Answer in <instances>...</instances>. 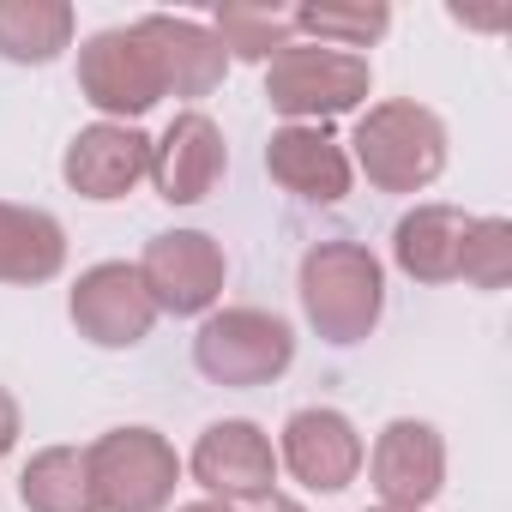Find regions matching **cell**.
I'll return each instance as SVG.
<instances>
[{
  "mask_svg": "<svg viewBox=\"0 0 512 512\" xmlns=\"http://www.w3.org/2000/svg\"><path fill=\"white\" fill-rule=\"evenodd\" d=\"M302 314L326 344H362L386 314V266L362 241H314L302 253Z\"/></svg>",
  "mask_w": 512,
  "mask_h": 512,
  "instance_id": "cell-1",
  "label": "cell"
},
{
  "mask_svg": "<svg viewBox=\"0 0 512 512\" xmlns=\"http://www.w3.org/2000/svg\"><path fill=\"white\" fill-rule=\"evenodd\" d=\"M356 163L380 193H422L446 169V121L410 97L374 103L356 121Z\"/></svg>",
  "mask_w": 512,
  "mask_h": 512,
  "instance_id": "cell-2",
  "label": "cell"
},
{
  "mask_svg": "<svg viewBox=\"0 0 512 512\" xmlns=\"http://www.w3.org/2000/svg\"><path fill=\"white\" fill-rule=\"evenodd\" d=\"M368 91H374L368 55H344V49H320V43H284L266 61V103L290 127H320L332 115H350L356 103H368Z\"/></svg>",
  "mask_w": 512,
  "mask_h": 512,
  "instance_id": "cell-3",
  "label": "cell"
},
{
  "mask_svg": "<svg viewBox=\"0 0 512 512\" xmlns=\"http://www.w3.org/2000/svg\"><path fill=\"white\" fill-rule=\"evenodd\" d=\"M296 362V332L266 314V308H223L205 314L199 338H193V368L211 386L247 392V386H272L284 368Z\"/></svg>",
  "mask_w": 512,
  "mask_h": 512,
  "instance_id": "cell-4",
  "label": "cell"
},
{
  "mask_svg": "<svg viewBox=\"0 0 512 512\" xmlns=\"http://www.w3.org/2000/svg\"><path fill=\"white\" fill-rule=\"evenodd\" d=\"M97 512H163L181 482V458L157 428H109L85 446Z\"/></svg>",
  "mask_w": 512,
  "mask_h": 512,
  "instance_id": "cell-5",
  "label": "cell"
},
{
  "mask_svg": "<svg viewBox=\"0 0 512 512\" xmlns=\"http://www.w3.org/2000/svg\"><path fill=\"white\" fill-rule=\"evenodd\" d=\"M79 91L91 109H103L109 121H139L151 115L169 91H163V67L157 49L145 43L139 25H109L97 37L79 43Z\"/></svg>",
  "mask_w": 512,
  "mask_h": 512,
  "instance_id": "cell-6",
  "label": "cell"
},
{
  "mask_svg": "<svg viewBox=\"0 0 512 512\" xmlns=\"http://www.w3.org/2000/svg\"><path fill=\"white\" fill-rule=\"evenodd\" d=\"M193 482L223 500V506H253V500H272L278 494V446L260 422H211L199 440H193V458H187Z\"/></svg>",
  "mask_w": 512,
  "mask_h": 512,
  "instance_id": "cell-7",
  "label": "cell"
},
{
  "mask_svg": "<svg viewBox=\"0 0 512 512\" xmlns=\"http://www.w3.org/2000/svg\"><path fill=\"white\" fill-rule=\"evenodd\" d=\"M139 278H145L157 314L193 320V314H211L217 308L223 278H229V260H223V247L205 229H163V235L145 241Z\"/></svg>",
  "mask_w": 512,
  "mask_h": 512,
  "instance_id": "cell-8",
  "label": "cell"
},
{
  "mask_svg": "<svg viewBox=\"0 0 512 512\" xmlns=\"http://www.w3.org/2000/svg\"><path fill=\"white\" fill-rule=\"evenodd\" d=\"M67 314H73L79 338H91L97 350H133L157 326V302H151L139 266H127V260H103V266L79 272Z\"/></svg>",
  "mask_w": 512,
  "mask_h": 512,
  "instance_id": "cell-9",
  "label": "cell"
},
{
  "mask_svg": "<svg viewBox=\"0 0 512 512\" xmlns=\"http://www.w3.org/2000/svg\"><path fill=\"white\" fill-rule=\"evenodd\" d=\"M368 476H374L380 506L422 512L446 488V440H440V428L416 422V416L386 422L380 440H374V452H368Z\"/></svg>",
  "mask_w": 512,
  "mask_h": 512,
  "instance_id": "cell-10",
  "label": "cell"
},
{
  "mask_svg": "<svg viewBox=\"0 0 512 512\" xmlns=\"http://www.w3.org/2000/svg\"><path fill=\"white\" fill-rule=\"evenodd\" d=\"M229 169V145H223V127L205 115V109H181L163 139H151V181H157V199L169 205H199Z\"/></svg>",
  "mask_w": 512,
  "mask_h": 512,
  "instance_id": "cell-11",
  "label": "cell"
},
{
  "mask_svg": "<svg viewBox=\"0 0 512 512\" xmlns=\"http://www.w3.org/2000/svg\"><path fill=\"white\" fill-rule=\"evenodd\" d=\"M278 458L290 464V476L302 488H320V494H338L356 482L362 470V434L344 410H326V404H308L284 422V440H278Z\"/></svg>",
  "mask_w": 512,
  "mask_h": 512,
  "instance_id": "cell-12",
  "label": "cell"
},
{
  "mask_svg": "<svg viewBox=\"0 0 512 512\" xmlns=\"http://www.w3.org/2000/svg\"><path fill=\"white\" fill-rule=\"evenodd\" d=\"M61 175L79 199H127L145 175H151V139L139 127H121V121H97V127H79L67 157H61Z\"/></svg>",
  "mask_w": 512,
  "mask_h": 512,
  "instance_id": "cell-13",
  "label": "cell"
},
{
  "mask_svg": "<svg viewBox=\"0 0 512 512\" xmlns=\"http://www.w3.org/2000/svg\"><path fill=\"white\" fill-rule=\"evenodd\" d=\"M266 175L308 205H338L356 181V163L326 127H278L266 145Z\"/></svg>",
  "mask_w": 512,
  "mask_h": 512,
  "instance_id": "cell-14",
  "label": "cell"
},
{
  "mask_svg": "<svg viewBox=\"0 0 512 512\" xmlns=\"http://www.w3.org/2000/svg\"><path fill=\"white\" fill-rule=\"evenodd\" d=\"M145 43L157 49V67H163V91L169 97H211L229 73V55L217 49L211 25L199 19H175V13H145L139 19Z\"/></svg>",
  "mask_w": 512,
  "mask_h": 512,
  "instance_id": "cell-15",
  "label": "cell"
},
{
  "mask_svg": "<svg viewBox=\"0 0 512 512\" xmlns=\"http://www.w3.org/2000/svg\"><path fill=\"white\" fill-rule=\"evenodd\" d=\"M470 211L458 205H416L392 229V260L416 284H458V253H464Z\"/></svg>",
  "mask_w": 512,
  "mask_h": 512,
  "instance_id": "cell-16",
  "label": "cell"
},
{
  "mask_svg": "<svg viewBox=\"0 0 512 512\" xmlns=\"http://www.w3.org/2000/svg\"><path fill=\"white\" fill-rule=\"evenodd\" d=\"M67 266V229L37 205L0 199V284H49Z\"/></svg>",
  "mask_w": 512,
  "mask_h": 512,
  "instance_id": "cell-17",
  "label": "cell"
},
{
  "mask_svg": "<svg viewBox=\"0 0 512 512\" xmlns=\"http://www.w3.org/2000/svg\"><path fill=\"white\" fill-rule=\"evenodd\" d=\"M73 7L67 0H0V61L13 67H49L61 49H73Z\"/></svg>",
  "mask_w": 512,
  "mask_h": 512,
  "instance_id": "cell-18",
  "label": "cell"
},
{
  "mask_svg": "<svg viewBox=\"0 0 512 512\" xmlns=\"http://www.w3.org/2000/svg\"><path fill=\"white\" fill-rule=\"evenodd\" d=\"M19 500H25V512H97L85 452L79 446H43L19 476Z\"/></svg>",
  "mask_w": 512,
  "mask_h": 512,
  "instance_id": "cell-19",
  "label": "cell"
},
{
  "mask_svg": "<svg viewBox=\"0 0 512 512\" xmlns=\"http://www.w3.org/2000/svg\"><path fill=\"white\" fill-rule=\"evenodd\" d=\"M211 37L229 61H272L284 43H296V19L278 7H247V0H223Z\"/></svg>",
  "mask_w": 512,
  "mask_h": 512,
  "instance_id": "cell-20",
  "label": "cell"
},
{
  "mask_svg": "<svg viewBox=\"0 0 512 512\" xmlns=\"http://www.w3.org/2000/svg\"><path fill=\"white\" fill-rule=\"evenodd\" d=\"M290 19L320 49H344V55H356V49H368L392 31V7H380V0H368V7H338V0H326V7H296Z\"/></svg>",
  "mask_w": 512,
  "mask_h": 512,
  "instance_id": "cell-21",
  "label": "cell"
},
{
  "mask_svg": "<svg viewBox=\"0 0 512 512\" xmlns=\"http://www.w3.org/2000/svg\"><path fill=\"white\" fill-rule=\"evenodd\" d=\"M458 278L470 290H506L512 284V223L506 217H470L464 253H458Z\"/></svg>",
  "mask_w": 512,
  "mask_h": 512,
  "instance_id": "cell-22",
  "label": "cell"
},
{
  "mask_svg": "<svg viewBox=\"0 0 512 512\" xmlns=\"http://www.w3.org/2000/svg\"><path fill=\"white\" fill-rule=\"evenodd\" d=\"M13 446H19V398L0 386V458H7Z\"/></svg>",
  "mask_w": 512,
  "mask_h": 512,
  "instance_id": "cell-23",
  "label": "cell"
},
{
  "mask_svg": "<svg viewBox=\"0 0 512 512\" xmlns=\"http://www.w3.org/2000/svg\"><path fill=\"white\" fill-rule=\"evenodd\" d=\"M266 512H308V506H302V500H290V494H272V500H266Z\"/></svg>",
  "mask_w": 512,
  "mask_h": 512,
  "instance_id": "cell-24",
  "label": "cell"
},
{
  "mask_svg": "<svg viewBox=\"0 0 512 512\" xmlns=\"http://www.w3.org/2000/svg\"><path fill=\"white\" fill-rule=\"evenodd\" d=\"M175 512H235V506H223V500H193V506H175Z\"/></svg>",
  "mask_w": 512,
  "mask_h": 512,
  "instance_id": "cell-25",
  "label": "cell"
},
{
  "mask_svg": "<svg viewBox=\"0 0 512 512\" xmlns=\"http://www.w3.org/2000/svg\"><path fill=\"white\" fill-rule=\"evenodd\" d=\"M368 512H410V506H368Z\"/></svg>",
  "mask_w": 512,
  "mask_h": 512,
  "instance_id": "cell-26",
  "label": "cell"
}]
</instances>
